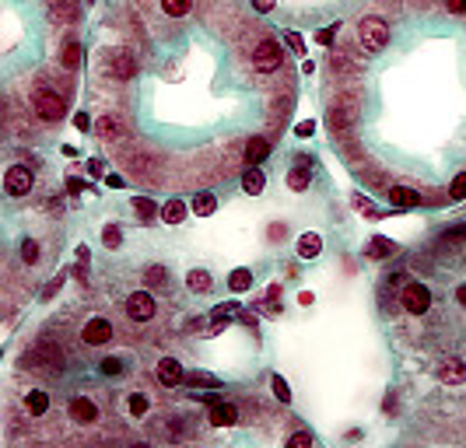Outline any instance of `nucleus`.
Wrapping results in <instances>:
<instances>
[{"label":"nucleus","instance_id":"obj_37","mask_svg":"<svg viewBox=\"0 0 466 448\" xmlns=\"http://www.w3.org/2000/svg\"><path fill=\"white\" fill-rule=\"evenodd\" d=\"M21 260H25V263H35V260H39V242H35V238H25V242H21Z\"/></svg>","mask_w":466,"mask_h":448},{"label":"nucleus","instance_id":"obj_11","mask_svg":"<svg viewBox=\"0 0 466 448\" xmlns=\"http://www.w3.org/2000/svg\"><path fill=\"white\" fill-rule=\"evenodd\" d=\"M155 378H158L162 385L176 389V385H183L186 371H183V364H179L176 358H162V361H158V368H155Z\"/></svg>","mask_w":466,"mask_h":448},{"label":"nucleus","instance_id":"obj_25","mask_svg":"<svg viewBox=\"0 0 466 448\" xmlns=\"http://www.w3.org/2000/svg\"><path fill=\"white\" fill-rule=\"evenodd\" d=\"M214 210H217V196L214 193H196L193 196V214L196 217H210Z\"/></svg>","mask_w":466,"mask_h":448},{"label":"nucleus","instance_id":"obj_32","mask_svg":"<svg viewBox=\"0 0 466 448\" xmlns=\"http://www.w3.org/2000/svg\"><path fill=\"white\" fill-rule=\"evenodd\" d=\"M270 389H274V399L291 403V385L284 382V375H270Z\"/></svg>","mask_w":466,"mask_h":448},{"label":"nucleus","instance_id":"obj_1","mask_svg":"<svg viewBox=\"0 0 466 448\" xmlns=\"http://www.w3.org/2000/svg\"><path fill=\"white\" fill-rule=\"evenodd\" d=\"M32 105H35L39 119H46V123H60V119L67 116V102H64V95H56L53 88H35L32 91Z\"/></svg>","mask_w":466,"mask_h":448},{"label":"nucleus","instance_id":"obj_20","mask_svg":"<svg viewBox=\"0 0 466 448\" xmlns=\"http://www.w3.org/2000/svg\"><path fill=\"white\" fill-rule=\"evenodd\" d=\"M263 186H267L263 169L249 165V169H246V176H242V189H246V196H260V193H263Z\"/></svg>","mask_w":466,"mask_h":448},{"label":"nucleus","instance_id":"obj_14","mask_svg":"<svg viewBox=\"0 0 466 448\" xmlns=\"http://www.w3.org/2000/svg\"><path fill=\"white\" fill-rule=\"evenodd\" d=\"M235 420H239V406L221 403V399L210 403V424H214V428H232Z\"/></svg>","mask_w":466,"mask_h":448},{"label":"nucleus","instance_id":"obj_33","mask_svg":"<svg viewBox=\"0 0 466 448\" xmlns=\"http://www.w3.org/2000/svg\"><path fill=\"white\" fill-rule=\"evenodd\" d=\"M183 382H186V385H200V389H214V385H217V378H214V375H203V371H193V375H186Z\"/></svg>","mask_w":466,"mask_h":448},{"label":"nucleus","instance_id":"obj_8","mask_svg":"<svg viewBox=\"0 0 466 448\" xmlns=\"http://www.w3.org/2000/svg\"><path fill=\"white\" fill-rule=\"evenodd\" d=\"M92 130L102 137V140H123V137H126V119H123L119 112H98V119H95Z\"/></svg>","mask_w":466,"mask_h":448},{"label":"nucleus","instance_id":"obj_40","mask_svg":"<svg viewBox=\"0 0 466 448\" xmlns=\"http://www.w3.org/2000/svg\"><path fill=\"white\" fill-rule=\"evenodd\" d=\"M88 176H92V179H102V176H105V165H102V158H92V162H88Z\"/></svg>","mask_w":466,"mask_h":448},{"label":"nucleus","instance_id":"obj_10","mask_svg":"<svg viewBox=\"0 0 466 448\" xmlns=\"http://www.w3.org/2000/svg\"><path fill=\"white\" fill-rule=\"evenodd\" d=\"M67 417H71L74 424H85V428H88V424L98 420V406H95L88 396H74L71 406H67Z\"/></svg>","mask_w":466,"mask_h":448},{"label":"nucleus","instance_id":"obj_29","mask_svg":"<svg viewBox=\"0 0 466 448\" xmlns=\"http://www.w3.org/2000/svg\"><path fill=\"white\" fill-rule=\"evenodd\" d=\"M158 7H162V14H169V18H183L193 11V0H158Z\"/></svg>","mask_w":466,"mask_h":448},{"label":"nucleus","instance_id":"obj_36","mask_svg":"<svg viewBox=\"0 0 466 448\" xmlns=\"http://www.w3.org/2000/svg\"><path fill=\"white\" fill-rule=\"evenodd\" d=\"M284 42H287V49H291L294 56H305V39H301L298 32H287V35H284Z\"/></svg>","mask_w":466,"mask_h":448},{"label":"nucleus","instance_id":"obj_39","mask_svg":"<svg viewBox=\"0 0 466 448\" xmlns=\"http://www.w3.org/2000/svg\"><path fill=\"white\" fill-rule=\"evenodd\" d=\"M337 28H340V25H333V28H319V32H316V42H319V46H330L333 35H337Z\"/></svg>","mask_w":466,"mask_h":448},{"label":"nucleus","instance_id":"obj_2","mask_svg":"<svg viewBox=\"0 0 466 448\" xmlns=\"http://www.w3.org/2000/svg\"><path fill=\"white\" fill-rule=\"evenodd\" d=\"M358 39H362V46L369 49V53H382L386 46H389V25L382 21V18H362V25H358Z\"/></svg>","mask_w":466,"mask_h":448},{"label":"nucleus","instance_id":"obj_6","mask_svg":"<svg viewBox=\"0 0 466 448\" xmlns=\"http://www.w3.org/2000/svg\"><path fill=\"white\" fill-rule=\"evenodd\" d=\"M155 312H158V301H155L151 291H133V294L126 298V315H130L133 322H151Z\"/></svg>","mask_w":466,"mask_h":448},{"label":"nucleus","instance_id":"obj_30","mask_svg":"<svg viewBox=\"0 0 466 448\" xmlns=\"http://www.w3.org/2000/svg\"><path fill=\"white\" fill-rule=\"evenodd\" d=\"M102 246H105V249H119V246H123L119 224H102Z\"/></svg>","mask_w":466,"mask_h":448},{"label":"nucleus","instance_id":"obj_7","mask_svg":"<svg viewBox=\"0 0 466 448\" xmlns=\"http://www.w3.org/2000/svg\"><path fill=\"white\" fill-rule=\"evenodd\" d=\"M112 337H116V329H112V322L102 319V315H92V319L81 326V340H85L88 347H105Z\"/></svg>","mask_w":466,"mask_h":448},{"label":"nucleus","instance_id":"obj_19","mask_svg":"<svg viewBox=\"0 0 466 448\" xmlns=\"http://www.w3.org/2000/svg\"><path fill=\"white\" fill-rule=\"evenodd\" d=\"M35 361H42V364H49V368H64V351H60L53 340H42V344L35 347Z\"/></svg>","mask_w":466,"mask_h":448},{"label":"nucleus","instance_id":"obj_34","mask_svg":"<svg viewBox=\"0 0 466 448\" xmlns=\"http://www.w3.org/2000/svg\"><path fill=\"white\" fill-rule=\"evenodd\" d=\"M449 200H466V169L449 182Z\"/></svg>","mask_w":466,"mask_h":448},{"label":"nucleus","instance_id":"obj_35","mask_svg":"<svg viewBox=\"0 0 466 448\" xmlns=\"http://www.w3.org/2000/svg\"><path fill=\"white\" fill-rule=\"evenodd\" d=\"M98 371H102V375H109V378L123 375V358H105L102 364H98Z\"/></svg>","mask_w":466,"mask_h":448},{"label":"nucleus","instance_id":"obj_4","mask_svg":"<svg viewBox=\"0 0 466 448\" xmlns=\"http://www.w3.org/2000/svg\"><path fill=\"white\" fill-rule=\"evenodd\" d=\"M400 305L410 312V315H424L431 308V291L421 284V280H410L400 287Z\"/></svg>","mask_w":466,"mask_h":448},{"label":"nucleus","instance_id":"obj_27","mask_svg":"<svg viewBox=\"0 0 466 448\" xmlns=\"http://www.w3.org/2000/svg\"><path fill=\"white\" fill-rule=\"evenodd\" d=\"M228 287H232L235 294H242V291H249V287H253V270H246V267L232 270V273H228Z\"/></svg>","mask_w":466,"mask_h":448},{"label":"nucleus","instance_id":"obj_13","mask_svg":"<svg viewBox=\"0 0 466 448\" xmlns=\"http://www.w3.org/2000/svg\"><path fill=\"white\" fill-rule=\"evenodd\" d=\"M294 253H298V260H316V256L323 253V235H319V231H305V235H298Z\"/></svg>","mask_w":466,"mask_h":448},{"label":"nucleus","instance_id":"obj_38","mask_svg":"<svg viewBox=\"0 0 466 448\" xmlns=\"http://www.w3.org/2000/svg\"><path fill=\"white\" fill-rule=\"evenodd\" d=\"M287 445L291 448H312V435H309V431H294V435L287 438Z\"/></svg>","mask_w":466,"mask_h":448},{"label":"nucleus","instance_id":"obj_23","mask_svg":"<svg viewBox=\"0 0 466 448\" xmlns=\"http://www.w3.org/2000/svg\"><path fill=\"white\" fill-rule=\"evenodd\" d=\"M186 287L189 291H193V294H207V291H210V287H214V280H210V273H207V270H189L186 273Z\"/></svg>","mask_w":466,"mask_h":448},{"label":"nucleus","instance_id":"obj_46","mask_svg":"<svg viewBox=\"0 0 466 448\" xmlns=\"http://www.w3.org/2000/svg\"><path fill=\"white\" fill-rule=\"evenodd\" d=\"M456 305H460V308H466V280L460 284V287H456Z\"/></svg>","mask_w":466,"mask_h":448},{"label":"nucleus","instance_id":"obj_26","mask_svg":"<svg viewBox=\"0 0 466 448\" xmlns=\"http://www.w3.org/2000/svg\"><path fill=\"white\" fill-rule=\"evenodd\" d=\"M162 221H165V224H183V221H186V203H183V200H169V203L162 207Z\"/></svg>","mask_w":466,"mask_h":448},{"label":"nucleus","instance_id":"obj_22","mask_svg":"<svg viewBox=\"0 0 466 448\" xmlns=\"http://www.w3.org/2000/svg\"><path fill=\"white\" fill-rule=\"evenodd\" d=\"M123 406H126V413H130V417H148V410H151V399H148L144 392H126Z\"/></svg>","mask_w":466,"mask_h":448},{"label":"nucleus","instance_id":"obj_48","mask_svg":"<svg viewBox=\"0 0 466 448\" xmlns=\"http://www.w3.org/2000/svg\"><path fill=\"white\" fill-rule=\"evenodd\" d=\"M294 165H305V169H312V165H316V162H312V158H309V155H294Z\"/></svg>","mask_w":466,"mask_h":448},{"label":"nucleus","instance_id":"obj_43","mask_svg":"<svg viewBox=\"0 0 466 448\" xmlns=\"http://www.w3.org/2000/svg\"><path fill=\"white\" fill-rule=\"evenodd\" d=\"M446 11L449 14H466V0H446Z\"/></svg>","mask_w":466,"mask_h":448},{"label":"nucleus","instance_id":"obj_12","mask_svg":"<svg viewBox=\"0 0 466 448\" xmlns=\"http://www.w3.org/2000/svg\"><path fill=\"white\" fill-rule=\"evenodd\" d=\"M438 382L442 385H463L466 382V361L460 358H449L438 364Z\"/></svg>","mask_w":466,"mask_h":448},{"label":"nucleus","instance_id":"obj_24","mask_svg":"<svg viewBox=\"0 0 466 448\" xmlns=\"http://www.w3.org/2000/svg\"><path fill=\"white\" fill-rule=\"evenodd\" d=\"M309 182H312V169H305V165H294V162H291V172H287V189L301 193V189H309Z\"/></svg>","mask_w":466,"mask_h":448},{"label":"nucleus","instance_id":"obj_21","mask_svg":"<svg viewBox=\"0 0 466 448\" xmlns=\"http://www.w3.org/2000/svg\"><path fill=\"white\" fill-rule=\"evenodd\" d=\"M25 410H28L32 417H42V413L49 410V392H42V389H32V392L25 396Z\"/></svg>","mask_w":466,"mask_h":448},{"label":"nucleus","instance_id":"obj_45","mask_svg":"<svg viewBox=\"0 0 466 448\" xmlns=\"http://www.w3.org/2000/svg\"><path fill=\"white\" fill-rule=\"evenodd\" d=\"M354 207H358V210H365V214H369V217H375L372 203H369V200H365V196H354Z\"/></svg>","mask_w":466,"mask_h":448},{"label":"nucleus","instance_id":"obj_47","mask_svg":"<svg viewBox=\"0 0 466 448\" xmlns=\"http://www.w3.org/2000/svg\"><path fill=\"white\" fill-rule=\"evenodd\" d=\"M81 189H85L81 179H67V193H81Z\"/></svg>","mask_w":466,"mask_h":448},{"label":"nucleus","instance_id":"obj_9","mask_svg":"<svg viewBox=\"0 0 466 448\" xmlns=\"http://www.w3.org/2000/svg\"><path fill=\"white\" fill-rule=\"evenodd\" d=\"M4 189H7V196H28L32 193V169L28 165H11L4 172Z\"/></svg>","mask_w":466,"mask_h":448},{"label":"nucleus","instance_id":"obj_17","mask_svg":"<svg viewBox=\"0 0 466 448\" xmlns=\"http://www.w3.org/2000/svg\"><path fill=\"white\" fill-rule=\"evenodd\" d=\"M130 207H133V214L141 217V224H155V221H158V203H155L151 196H133Z\"/></svg>","mask_w":466,"mask_h":448},{"label":"nucleus","instance_id":"obj_41","mask_svg":"<svg viewBox=\"0 0 466 448\" xmlns=\"http://www.w3.org/2000/svg\"><path fill=\"white\" fill-rule=\"evenodd\" d=\"M294 133H298V137H312V133H316V123H312V119H305V123H298V126H294Z\"/></svg>","mask_w":466,"mask_h":448},{"label":"nucleus","instance_id":"obj_44","mask_svg":"<svg viewBox=\"0 0 466 448\" xmlns=\"http://www.w3.org/2000/svg\"><path fill=\"white\" fill-rule=\"evenodd\" d=\"M74 126H78V130H92V119H88L85 112H74Z\"/></svg>","mask_w":466,"mask_h":448},{"label":"nucleus","instance_id":"obj_15","mask_svg":"<svg viewBox=\"0 0 466 448\" xmlns=\"http://www.w3.org/2000/svg\"><path fill=\"white\" fill-rule=\"evenodd\" d=\"M389 203H393L396 210H410V207H421L424 200H421V193H414V189H407V186H393V189H389Z\"/></svg>","mask_w":466,"mask_h":448},{"label":"nucleus","instance_id":"obj_18","mask_svg":"<svg viewBox=\"0 0 466 448\" xmlns=\"http://www.w3.org/2000/svg\"><path fill=\"white\" fill-rule=\"evenodd\" d=\"M81 56H85V49H81L78 39H67V42L60 46V67L74 71V67H81Z\"/></svg>","mask_w":466,"mask_h":448},{"label":"nucleus","instance_id":"obj_5","mask_svg":"<svg viewBox=\"0 0 466 448\" xmlns=\"http://www.w3.org/2000/svg\"><path fill=\"white\" fill-rule=\"evenodd\" d=\"M280 63H284V49H280L277 39H260V46H256V53H253V67H256L260 74H274Z\"/></svg>","mask_w":466,"mask_h":448},{"label":"nucleus","instance_id":"obj_31","mask_svg":"<svg viewBox=\"0 0 466 448\" xmlns=\"http://www.w3.org/2000/svg\"><path fill=\"white\" fill-rule=\"evenodd\" d=\"M144 280H148V287H169V270L165 267H148L144 270Z\"/></svg>","mask_w":466,"mask_h":448},{"label":"nucleus","instance_id":"obj_28","mask_svg":"<svg viewBox=\"0 0 466 448\" xmlns=\"http://www.w3.org/2000/svg\"><path fill=\"white\" fill-rule=\"evenodd\" d=\"M365 253H369V260H389V256L396 253V242H389V238H372Z\"/></svg>","mask_w":466,"mask_h":448},{"label":"nucleus","instance_id":"obj_3","mask_svg":"<svg viewBox=\"0 0 466 448\" xmlns=\"http://www.w3.org/2000/svg\"><path fill=\"white\" fill-rule=\"evenodd\" d=\"M105 56V74L112 78V81H130V78H137V60L126 53V49H109V53H102Z\"/></svg>","mask_w":466,"mask_h":448},{"label":"nucleus","instance_id":"obj_16","mask_svg":"<svg viewBox=\"0 0 466 448\" xmlns=\"http://www.w3.org/2000/svg\"><path fill=\"white\" fill-rule=\"evenodd\" d=\"M270 151H274V140H267V137H253V140L246 144V162H249V165H260V162L270 158Z\"/></svg>","mask_w":466,"mask_h":448},{"label":"nucleus","instance_id":"obj_42","mask_svg":"<svg viewBox=\"0 0 466 448\" xmlns=\"http://www.w3.org/2000/svg\"><path fill=\"white\" fill-rule=\"evenodd\" d=\"M277 7V0H253V11H260V14H270Z\"/></svg>","mask_w":466,"mask_h":448}]
</instances>
